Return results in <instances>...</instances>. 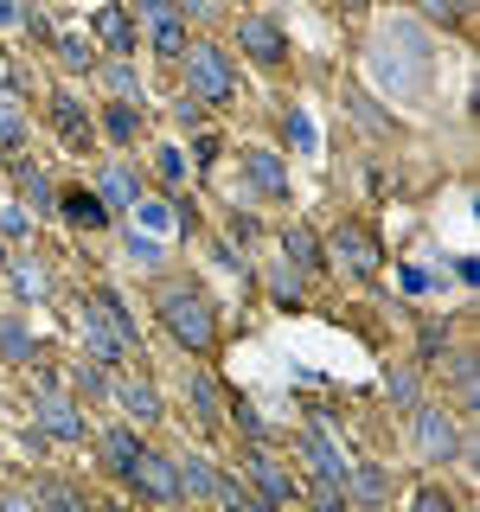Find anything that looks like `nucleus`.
<instances>
[{"label": "nucleus", "mask_w": 480, "mask_h": 512, "mask_svg": "<svg viewBox=\"0 0 480 512\" xmlns=\"http://www.w3.org/2000/svg\"><path fill=\"white\" fill-rule=\"evenodd\" d=\"M52 52H58L64 71H90V64H96V52H90L84 32H52Z\"/></svg>", "instance_id": "obj_25"}, {"label": "nucleus", "mask_w": 480, "mask_h": 512, "mask_svg": "<svg viewBox=\"0 0 480 512\" xmlns=\"http://www.w3.org/2000/svg\"><path fill=\"white\" fill-rule=\"evenodd\" d=\"M0 359H7V365H32V333H26V320H0Z\"/></svg>", "instance_id": "obj_28"}, {"label": "nucleus", "mask_w": 480, "mask_h": 512, "mask_svg": "<svg viewBox=\"0 0 480 512\" xmlns=\"http://www.w3.org/2000/svg\"><path fill=\"white\" fill-rule=\"evenodd\" d=\"M327 250H333V256H340V263L352 269V276H378V269H384V244H378V237H372V231H365V224H359V218H346V224H340V231H333V237H327Z\"/></svg>", "instance_id": "obj_3"}, {"label": "nucleus", "mask_w": 480, "mask_h": 512, "mask_svg": "<svg viewBox=\"0 0 480 512\" xmlns=\"http://www.w3.org/2000/svg\"><path fill=\"white\" fill-rule=\"evenodd\" d=\"M231 423L244 429L250 442H269V423H263V416H256V404H244V397H237V404H231Z\"/></svg>", "instance_id": "obj_37"}, {"label": "nucleus", "mask_w": 480, "mask_h": 512, "mask_svg": "<svg viewBox=\"0 0 480 512\" xmlns=\"http://www.w3.org/2000/svg\"><path fill=\"white\" fill-rule=\"evenodd\" d=\"M52 128H58V141H64V148H71V154H84L90 148V141H96V128H90V116H84V103H77V96H52Z\"/></svg>", "instance_id": "obj_11"}, {"label": "nucleus", "mask_w": 480, "mask_h": 512, "mask_svg": "<svg viewBox=\"0 0 480 512\" xmlns=\"http://www.w3.org/2000/svg\"><path fill=\"white\" fill-rule=\"evenodd\" d=\"M282 263L288 269H320V237L308 231V224H288L282 231Z\"/></svg>", "instance_id": "obj_19"}, {"label": "nucleus", "mask_w": 480, "mask_h": 512, "mask_svg": "<svg viewBox=\"0 0 480 512\" xmlns=\"http://www.w3.org/2000/svg\"><path fill=\"white\" fill-rule=\"evenodd\" d=\"M199 116H205V103H199L192 90H180V96H173V122H180V128H199Z\"/></svg>", "instance_id": "obj_40"}, {"label": "nucleus", "mask_w": 480, "mask_h": 512, "mask_svg": "<svg viewBox=\"0 0 480 512\" xmlns=\"http://www.w3.org/2000/svg\"><path fill=\"white\" fill-rule=\"evenodd\" d=\"M416 410V455H423V461H448V455H455V416H448L442 404H410Z\"/></svg>", "instance_id": "obj_6"}, {"label": "nucleus", "mask_w": 480, "mask_h": 512, "mask_svg": "<svg viewBox=\"0 0 480 512\" xmlns=\"http://www.w3.org/2000/svg\"><path fill=\"white\" fill-rule=\"evenodd\" d=\"M13 180L26 186L32 212H58V192H52V180H45V167H32V160H20V167H13Z\"/></svg>", "instance_id": "obj_22"}, {"label": "nucleus", "mask_w": 480, "mask_h": 512, "mask_svg": "<svg viewBox=\"0 0 480 512\" xmlns=\"http://www.w3.org/2000/svg\"><path fill=\"white\" fill-rule=\"evenodd\" d=\"M13 282H20V295H32V301L45 295V276H39V269H13Z\"/></svg>", "instance_id": "obj_44"}, {"label": "nucleus", "mask_w": 480, "mask_h": 512, "mask_svg": "<svg viewBox=\"0 0 480 512\" xmlns=\"http://www.w3.org/2000/svg\"><path fill=\"white\" fill-rule=\"evenodd\" d=\"M212 500H218L224 512H282L276 500H263V493H244L237 480H218V493H212Z\"/></svg>", "instance_id": "obj_26"}, {"label": "nucleus", "mask_w": 480, "mask_h": 512, "mask_svg": "<svg viewBox=\"0 0 480 512\" xmlns=\"http://www.w3.org/2000/svg\"><path fill=\"white\" fill-rule=\"evenodd\" d=\"M416 13H423V20H448V0H410Z\"/></svg>", "instance_id": "obj_46"}, {"label": "nucleus", "mask_w": 480, "mask_h": 512, "mask_svg": "<svg viewBox=\"0 0 480 512\" xmlns=\"http://www.w3.org/2000/svg\"><path fill=\"white\" fill-rule=\"evenodd\" d=\"M186 90L199 103H231L237 96V77H231V58L218 45H186Z\"/></svg>", "instance_id": "obj_2"}, {"label": "nucleus", "mask_w": 480, "mask_h": 512, "mask_svg": "<svg viewBox=\"0 0 480 512\" xmlns=\"http://www.w3.org/2000/svg\"><path fill=\"white\" fill-rule=\"evenodd\" d=\"M7 512H45V506L32 500V493H7Z\"/></svg>", "instance_id": "obj_47"}, {"label": "nucleus", "mask_w": 480, "mask_h": 512, "mask_svg": "<svg viewBox=\"0 0 480 512\" xmlns=\"http://www.w3.org/2000/svg\"><path fill=\"white\" fill-rule=\"evenodd\" d=\"M340 7H365V0H340Z\"/></svg>", "instance_id": "obj_51"}, {"label": "nucleus", "mask_w": 480, "mask_h": 512, "mask_svg": "<svg viewBox=\"0 0 480 512\" xmlns=\"http://www.w3.org/2000/svg\"><path fill=\"white\" fill-rule=\"evenodd\" d=\"M154 173H160L167 186H180V180H186V154H180V148H154Z\"/></svg>", "instance_id": "obj_38"}, {"label": "nucleus", "mask_w": 480, "mask_h": 512, "mask_svg": "<svg viewBox=\"0 0 480 512\" xmlns=\"http://www.w3.org/2000/svg\"><path fill=\"white\" fill-rule=\"evenodd\" d=\"M192 404H199V423H218V416H224V404H218V391H212V378H192Z\"/></svg>", "instance_id": "obj_36"}, {"label": "nucleus", "mask_w": 480, "mask_h": 512, "mask_svg": "<svg viewBox=\"0 0 480 512\" xmlns=\"http://www.w3.org/2000/svg\"><path fill=\"white\" fill-rule=\"evenodd\" d=\"M442 340H448V327H436V320H429V327H423V365L442 352Z\"/></svg>", "instance_id": "obj_45"}, {"label": "nucleus", "mask_w": 480, "mask_h": 512, "mask_svg": "<svg viewBox=\"0 0 480 512\" xmlns=\"http://www.w3.org/2000/svg\"><path fill=\"white\" fill-rule=\"evenodd\" d=\"M128 256H135V263H167V250H160V237H148V231H135V224H128Z\"/></svg>", "instance_id": "obj_35"}, {"label": "nucleus", "mask_w": 480, "mask_h": 512, "mask_svg": "<svg viewBox=\"0 0 480 512\" xmlns=\"http://www.w3.org/2000/svg\"><path fill=\"white\" fill-rule=\"evenodd\" d=\"M455 397H461V410L480 404V365H474V352H455Z\"/></svg>", "instance_id": "obj_32"}, {"label": "nucleus", "mask_w": 480, "mask_h": 512, "mask_svg": "<svg viewBox=\"0 0 480 512\" xmlns=\"http://www.w3.org/2000/svg\"><path fill=\"white\" fill-rule=\"evenodd\" d=\"M77 333H84V346H90V359L96 365H122L128 352H141V346H128L116 327H109V314L96 308V301H77Z\"/></svg>", "instance_id": "obj_4"}, {"label": "nucleus", "mask_w": 480, "mask_h": 512, "mask_svg": "<svg viewBox=\"0 0 480 512\" xmlns=\"http://www.w3.org/2000/svg\"><path fill=\"white\" fill-rule=\"evenodd\" d=\"M116 397H122V410L135 416V423H160V397H154V384H148V378H128Z\"/></svg>", "instance_id": "obj_20"}, {"label": "nucleus", "mask_w": 480, "mask_h": 512, "mask_svg": "<svg viewBox=\"0 0 480 512\" xmlns=\"http://www.w3.org/2000/svg\"><path fill=\"white\" fill-rule=\"evenodd\" d=\"M128 487H135L141 500H154V506H173V500H180V474H173V455H154V448H141L135 468H128Z\"/></svg>", "instance_id": "obj_5"}, {"label": "nucleus", "mask_w": 480, "mask_h": 512, "mask_svg": "<svg viewBox=\"0 0 480 512\" xmlns=\"http://www.w3.org/2000/svg\"><path fill=\"white\" fill-rule=\"evenodd\" d=\"M384 391H391V404H423V397H416V365H391V372H384Z\"/></svg>", "instance_id": "obj_34"}, {"label": "nucleus", "mask_w": 480, "mask_h": 512, "mask_svg": "<svg viewBox=\"0 0 480 512\" xmlns=\"http://www.w3.org/2000/svg\"><path fill=\"white\" fill-rule=\"evenodd\" d=\"M410 512H461V506L448 500L442 487H423V493H416V500H410Z\"/></svg>", "instance_id": "obj_41"}, {"label": "nucleus", "mask_w": 480, "mask_h": 512, "mask_svg": "<svg viewBox=\"0 0 480 512\" xmlns=\"http://www.w3.org/2000/svg\"><path fill=\"white\" fill-rule=\"evenodd\" d=\"M39 429H45V436H58V442H84V416H77V404H71V397H58V391L39 397Z\"/></svg>", "instance_id": "obj_13"}, {"label": "nucleus", "mask_w": 480, "mask_h": 512, "mask_svg": "<svg viewBox=\"0 0 480 512\" xmlns=\"http://www.w3.org/2000/svg\"><path fill=\"white\" fill-rule=\"evenodd\" d=\"M301 455H308V468H314V480H340V487H346V468H352V461L340 455V448H333V436H327V423H314L308 436H301Z\"/></svg>", "instance_id": "obj_12"}, {"label": "nucleus", "mask_w": 480, "mask_h": 512, "mask_svg": "<svg viewBox=\"0 0 480 512\" xmlns=\"http://www.w3.org/2000/svg\"><path fill=\"white\" fill-rule=\"evenodd\" d=\"M58 218L77 224V231H103V224H109V205L96 199V192L77 186V192H58Z\"/></svg>", "instance_id": "obj_14"}, {"label": "nucleus", "mask_w": 480, "mask_h": 512, "mask_svg": "<svg viewBox=\"0 0 480 512\" xmlns=\"http://www.w3.org/2000/svg\"><path fill=\"white\" fill-rule=\"evenodd\" d=\"M237 160H244V180L263 192V199H288V167H282V154H269V148H244Z\"/></svg>", "instance_id": "obj_10"}, {"label": "nucleus", "mask_w": 480, "mask_h": 512, "mask_svg": "<svg viewBox=\"0 0 480 512\" xmlns=\"http://www.w3.org/2000/svg\"><path fill=\"white\" fill-rule=\"evenodd\" d=\"M77 391H84V397H103V365H77Z\"/></svg>", "instance_id": "obj_43"}, {"label": "nucleus", "mask_w": 480, "mask_h": 512, "mask_svg": "<svg viewBox=\"0 0 480 512\" xmlns=\"http://www.w3.org/2000/svg\"><path fill=\"white\" fill-rule=\"evenodd\" d=\"M20 141H26V109H20V96L0 84V154H13Z\"/></svg>", "instance_id": "obj_21"}, {"label": "nucleus", "mask_w": 480, "mask_h": 512, "mask_svg": "<svg viewBox=\"0 0 480 512\" xmlns=\"http://www.w3.org/2000/svg\"><path fill=\"white\" fill-rule=\"evenodd\" d=\"M160 327L186 352H212L218 346V301L192 282H173V288H160Z\"/></svg>", "instance_id": "obj_1"}, {"label": "nucleus", "mask_w": 480, "mask_h": 512, "mask_svg": "<svg viewBox=\"0 0 480 512\" xmlns=\"http://www.w3.org/2000/svg\"><path fill=\"white\" fill-rule=\"evenodd\" d=\"M474 13V0H448V20H468Z\"/></svg>", "instance_id": "obj_49"}, {"label": "nucleus", "mask_w": 480, "mask_h": 512, "mask_svg": "<svg viewBox=\"0 0 480 512\" xmlns=\"http://www.w3.org/2000/svg\"><path fill=\"white\" fill-rule=\"evenodd\" d=\"M39 506L45 512H90V500L71 487V480H45V487H39Z\"/></svg>", "instance_id": "obj_30"}, {"label": "nucleus", "mask_w": 480, "mask_h": 512, "mask_svg": "<svg viewBox=\"0 0 480 512\" xmlns=\"http://www.w3.org/2000/svg\"><path fill=\"white\" fill-rule=\"evenodd\" d=\"M96 199H103V205H122V212H135V199H141L135 167H103V186H96Z\"/></svg>", "instance_id": "obj_18"}, {"label": "nucleus", "mask_w": 480, "mask_h": 512, "mask_svg": "<svg viewBox=\"0 0 480 512\" xmlns=\"http://www.w3.org/2000/svg\"><path fill=\"white\" fill-rule=\"evenodd\" d=\"M173 474H180V493H199V500H212V493H218V474H212V461H199V455L173 461Z\"/></svg>", "instance_id": "obj_23"}, {"label": "nucleus", "mask_w": 480, "mask_h": 512, "mask_svg": "<svg viewBox=\"0 0 480 512\" xmlns=\"http://www.w3.org/2000/svg\"><path fill=\"white\" fill-rule=\"evenodd\" d=\"M0 231H7V237H20V231H32V218L20 212V205H0Z\"/></svg>", "instance_id": "obj_42"}, {"label": "nucleus", "mask_w": 480, "mask_h": 512, "mask_svg": "<svg viewBox=\"0 0 480 512\" xmlns=\"http://www.w3.org/2000/svg\"><path fill=\"white\" fill-rule=\"evenodd\" d=\"M0 263H13V256H7V244H0Z\"/></svg>", "instance_id": "obj_50"}, {"label": "nucleus", "mask_w": 480, "mask_h": 512, "mask_svg": "<svg viewBox=\"0 0 480 512\" xmlns=\"http://www.w3.org/2000/svg\"><path fill=\"white\" fill-rule=\"evenodd\" d=\"M96 7H109V0H96Z\"/></svg>", "instance_id": "obj_52"}, {"label": "nucleus", "mask_w": 480, "mask_h": 512, "mask_svg": "<svg viewBox=\"0 0 480 512\" xmlns=\"http://www.w3.org/2000/svg\"><path fill=\"white\" fill-rule=\"evenodd\" d=\"M141 26H148L160 58H186V20H180L173 0H141Z\"/></svg>", "instance_id": "obj_7"}, {"label": "nucleus", "mask_w": 480, "mask_h": 512, "mask_svg": "<svg viewBox=\"0 0 480 512\" xmlns=\"http://www.w3.org/2000/svg\"><path fill=\"white\" fill-rule=\"evenodd\" d=\"M288 141H295V148H301V154H314V148H320V135H314V122H308V116H301V109H288Z\"/></svg>", "instance_id": "obj_39"}, {"label": "nucleus", "mask_w": 480, "mask_h": 512, "mask_svg": "<svg viewBox=\"0 0 480 512\" xmlns=\"http://www.w3.org/2000/svg\"><path fill=\"white\" fill-rule=\"evenodd\" d=\"M103 128H109V141H135L141 135V103H109V116H103Z\"/></svg>", "instance_id": "obj_31"}, {"label": "nucleus", "mask_w": 480, "mask_h": 512, "mask_svg": "<svg viewBox=\"0 0 480 512\" xmlns=\"http://www.w3.org/2000/svg\"><path fill=\"white\" fill-rule=\"evenodd\" d=\"M135 224L148 237H160V231H173V224H180V212H173V199H135Z\"/></svg>", "instance_id": "obj_27"}, {"label": "nucleus", "mask_w": 480, "mask_h": 512, "mask_svg": "<svg viewBox=\"0 0 480 512\" xmlns=\"http://www.w3.org/2000/svg\"><path fill=\"white\" fill-rule=\"evenodd\" d=\"M96 39H103L116 58L135 52V20H128V7H116V0H109V7H96Z\"/></svg>", "instance_id": "obj_15"}, {"label": "nucleus", "mask_w": 480, "mask_h": 512, "mask_svg": "<svg viewBox=\"0 0 480 512\" xmlns=\"http://www.w3.org/2000/svg\"><path fill=\"white\" fill-rule=\"evenodd\" d=\"M237 52H250L256 64H282V58H288V39H282L276 20H263V13H244V20H237Z\"/></svg>", "instance_id": "obj_8"}, {"label": "nucleus", "mask_w": 480, "mask_h": 512, "mask_svg": "<svg viewBox=\"0 0 480 512\" xmlns=\"http://www.w3.org/2000/svg\"><path fill=\"white\" fill-rule=\"evenodd\" d=\"M96 455H103V468H109V474H122V480H128V468H135V455H141L135 429H103V436H96Z\"/></svg>", "instance_id": "obj_17"}, {"label": "nucleus", "mask_w": 480, "mask_h": 512, "mask_svg": "<svg viewBox=\"0 0 480 512\" xmlns=\"http://www.w3.org/2000/svg\"><path fill=\"white\" fill-rule=\"evenodd\" d=\"M103 84L122 96V103H141V77H135V64L116 58V64H103Z\"/></svg>", "instance_id": "obj_33"}, {"label": "nucleus", "mask_w": 480, "mask_h": 512, "mask_svg": "<svg viewBox=\"0 0 480 512\" xmlns=\"http://www.w3.org/2000/svg\"><path fill=\"white\" fill-rule=\"evenodd\" d=\"M90 301H96V308H103V314H109V327H116V333H122V340H128V346H141V333H135V314H128V301L116 295V288H96V295H90Z\"/></svg>", "instance_id": "obj_24"}, {"label": "nucleus", "mask_w": 480, "mask_h": 512, "mask_svg": "<svg viewBox=\"0 0 480 512\" xmlns=\"http://www.w3.org/2000/svg\"><path fill=\"white\" fill-rule=\"evenodd\" d=\"M301 500H308L314 512H352V500H346L340 480H308V487H301Z\"/></svg>", "instance_id": "obj_29"}, {"label": "nucleus", "mask_w": 480, "mask_h": 512, "mask_svg": "<svg viewBox=\"0 0 480 512\" xmlns=\"http://www.w3.org/2000/svg\"><path fill=\"white\" fill-rule=\"evenodd\" d=\"M384 493H391V474H384L378 461H352V468H346V500H359V506H378Z\"/></svg>", "instance_id": "obj_16"}, {"label": "nucleus", "mask_w": 480, "mask_h": 512, "mask_svg": "<svg viewBox=\"0 0 480 512\" xmlns=\"http://www.w3.org/2000/svg\"><path fill=\"white\" fill-rule=\"evenodd\" d=\"M20 20H26V13L13 7V0H0V26H20Z\"/></svg>", "instance_id": "obj_48"}, {"label": "nucleus", "mask_w": 480, "mask_h": 512, "mask_svg": "<svg viewBox=\"0 0 480 512\" xmlns=\"http://www.w3.org/2000/svg\"><path fill=\"white\" fill-rule=\"evenodd\" d=\"M244 461H250V480H256V487H263V500H276V506H288V500H301V480L288 474V468H282L276 455H269L263 442H256V448H250Z\"/></svg>", "instance_id": "obj_9"}]
</instances>
